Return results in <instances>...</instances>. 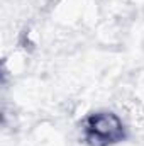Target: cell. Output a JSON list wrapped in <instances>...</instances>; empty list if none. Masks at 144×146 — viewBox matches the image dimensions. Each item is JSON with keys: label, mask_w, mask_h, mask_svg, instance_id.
I'll use <instances>...</instances> for the list:
<instances>
[{"label": "cell", "mask_w": 144, "mask_h": 146, "mask_svg": "<svg viewBox=\"0 0 144 146\" xmlns=\"http://www.w3.org/2000/svg\"><path fill=\"white\" fill-rule=\"evenodd\" d=\"M85 134L90 145L108 146L124 138V126L112 112H97L85 121Z\"/></svg>", "instance_id": "cell-1"}]
</instances>
